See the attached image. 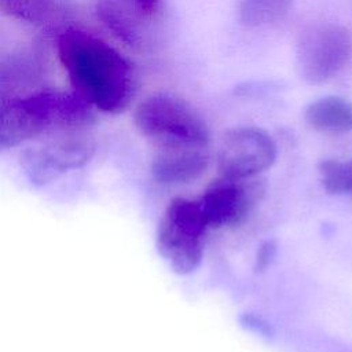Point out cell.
Returning <instances> with one entry per match:
<instances>
[{
  "instance_id": "3957f363",
  "label": "cell",
  "mask_w": 352,
  "mask_h": 352,
  "mask_svg": "<svg viewBox=\"0 0 352 352\" xmlns=\"http://www.w3.org/2000/svg\"><path fill=\"white\" fill-rule=\"evenodd\" d=\"M136 128L158 147L191 144L205 146L209 131L202 117L183 99L158 92L142 100L133 114Z\"/></svg>"
},
{
  "instance_id": "7c38bea8",
  "label": "cell",
  "mask_w": 352,
  "mask_h": 352,
  "mask_svg": "<svg viewBox=\"0 0 352 352\" xmlns=\"http://www.w3.org/2000/svg\"><path fill=\"white\" fill-rule=\"evenodd\" d=\"M293 0H239L238 15L243 25L260 28L282 19Z\"/></svg>"
},
{
  "instance_id": "9a60e30c",
  "label": "cell",
  "mask_w": 352,
  "mask_h": 352,
  "mask_svg": "<svg viewBox=\"0 0 352 352\" xmlns=\"http://www.w3.org/2000/svg\"><path fill=\"white\" fill-rule=\"evenodd\" d=\"M275 250H276V246L272 241H267L258 248L257 257H256V271H263L270 265V263L275 256Z\"/></svg>"
},
{
  "instance_id": "52a82bcc",
  "label": "cell",
  "mask_w": 352,
  "mask_h": 352,
  "mask_svg": "<svg viewBox=\"0 0 352 352\" xmlns=\"http://www.w3.org/2000/svg\"><path fill=\"white\" fill-rule=\"evenodd\" d=\"M94 144L76 135H62L44 144L32 146L21 154V166L34 184H47L67 170L89 162Z\"/></svg>"
},
{
  "instance_id": "277c9868",
  "label": "cell",
  "mask_w": 352,
  "mask_h": 352,
  "mask_svg": "<svg viewBox=\"0 0 352 352\" xmlns=\"http://www.w3.org/2000/svg\"><path fill=\"white\" fill-rule=\"evenodd\" d=\"M208 224L198 201L175 198L169 202L157 230V249L180 275L198 268L204 256Z\"/></svg>"
},
{
  "instance_id": "8fae6325",
  "label": "cell",
  "mask_w": 352,
  "mask_h": 352,
  "mask_svg": "<svg viewBox=\"0 0 352 352\" xmlns=\"http://www.w3.org/2000/svg\"><path fill=\"white\" fill-rule=\"evenodd\" d=\"M305 120L314 129L324 133L352 131V103L341 96L319 98L305 109Z\"/></svg>"
},
{
  "instance_id": "30bf717a",
  "label": "cell",
  "mask_w": 352,
  "mask_h": 352,
  "mask_svg": "<svg viewBox=\"0 0 352 352\" xmlns=\"http://www.w3.org/2000/svg\"><path fill=\"white\" fill-rule=\"evenodd\" d=\"M205 146L176 144L158 147L151 162L154 179L164 184H183L198 179L208 168Z\"/></svg>"
},
{
  "instance_id": "2e32d148",
  "label": "cell",
  "mask_w": 352,
  "mask_h": 352,
  "mask_svg": "<svg viewBox=\"0 0 352 352\" xmlns=\"http://www.w3.org/2000/svg\"><path fill=\"white\" fill-rule=\"evenodd\" d=\"M242 324L252 330V331H256L257 334L260 336H264V337H270L271 336V329H270V324L265 323L261 318H257L254 315H250V314H246L242 316Z\"/></svg>"
},
{
  "instance_id": "5b68a950",
  "label": "cell",
  "mask_w": 352,
  "mask_h": 352,
  "mask_svg": "<svg viewBox=\"0 0 352 352\" xmlns=\"http://www.w3.org/2000/svg\"><path fill=\"white\" fill-rule=\"evenodd\" d=\"M352 55V36L338 23H315L297 40V69L307 82L322 84L338 74Z\"/></svg>"
},
{
  "instance_id": "ba28073f",
  "label": "cell",
  "mask_w": 352,
  "mask_h": 352,
  "mask_svg": "<svg viewBox=\"0 0 352 352\" xmlns=\"http://www.w3.org/2000/svg\"><path fill=\"white\" fill-rule=\"evenodd\" d=\"M261 186L254 177H223L213 182L198 199L208 227H228L239 224L261 194Z\"/></svg>"
},
{
  "instance_id": "5bb4252c",
  "label": "cell",
  "mask_w": 352,
  "mask_h": 352,
  "mask_svg": "<svg viewBox=\"0 0 352 352\" xmlns=\"http://www.w3.org/2000/svg\"><path fill=\"white\" fill-rule=\"evenodd\" d=\"M54 0H0V11L6 15L28 22H43L52 11Z\"/></svg>"
},
{
  "instance_id": "4fadbf2b",
  "label": "cell",
  "mask_w": 352,
  "mask_h": 352,
  "mask_svg": "<svg viewBox=\"0 0 352 352\" xmlns=\"http://www.w3.org/2000/svg\"><path fill=\"white\" fill-rule=\"evenodd\" d=\"M319 173L326 191L352 195V160H326L319 165Z\"/></svg>"
},
{
  "instance_id": "6da1fadb",
  "label": "cell",
  "mask_w": 352,
  "mask_h": 352,
  "mask_svg": "<svg viewBox=\"0 0 352 352\" xmlns=\"http://www.w3.org/2000/svg\"><path fill=\"white\" fill-rule=\"evenodd\" d=\"M56 48L74 92L94 109L117 114L129 106L136 76L129 59L118 50L76 28L59 34Z\"/></svg>"
},
{
  "instance_id": "7a4b0ae2",
  "label": "cell",
  "mask_w": 352,
  "mask_h": 352,
  "mask_svg": "<svg viewBox=\"0 0 352 352\" xmlns=\"http://www.w3.org/2000/svg\"><path fill=\"white\" fill-rule=\"evenodd\" d=\"M59 132V91L18 94L0 87V153Z\"/></svg>"
},
{
  "instance_id": "8992f818",
  "label": "cell",
  "mask_w": 352,
  "mask_h": 352,
  "mask_svg": "<svg viewBox=\"0 0 352 352\" xmlns=\"http://www.w3.org/2000/svg\"><path fill=\"white\" fill-rule=\"evenodd\" d=\"M276 158V144L264 129L239 126L228 131L219 147L220 176L250 179L270 168Z\"/></svg>"
},
{
  "instance_id": "9c48e42d",
  "label": "cell",
  "mask_w": 352,
  "mask_h": 352,
  "mask_svg": "<svg viewBox=\"0 0 352 352\" xmlns=\"http://www.w3.org/2000/svg\"><path fill=\"white\" fill-rule=\"evenodd\" d=\"M165 0H96V14L103 25L124 44H143L160 19Z\"/></svg>"
}]
</instances>
